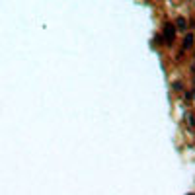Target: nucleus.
<instances>
[{
	"instance_id": "obj_2",
	"label": "nucleus",
	"mask_w": 195,
	"mask_h": 195,
	"mask_svg": "<svg viewBox=\"0 0 195 195\" xmlns=\"http://www.w3.org/2000/svg\"><path fill=\"white\" fill-rule=\"evenodd\" d=\"M193 41H195V35L189 31V33H186V37H183V43H182V53H180V59L183 57V53L191 49V45H193Z\"/></svg>"
},
{
	"instance_id": "obj_3",
	"label": "nucleus",
	"mask_w": 195,
	"mask_h": 195,
	"mask_svg": "<svg viewBox=\"0 0 195 195\" xmlns=\"http://www.w3.org/2000/svg\"><path fill=\"white\" fill-rule=\"evenodd\" d=\"M176 24H178V28H180L182 31H186V29H187V22H186V18H178V20H176Z\"/></svg>"
},
{
	"instance_id": "obj_1",
	"label": "nucleus",
	"mask_w": 195,
	"mask_h": 195,
	"mask_svg": "<svg viewBox=\"0 0 195 195\" xmlns=\"http://www.w3.org/2000/svg\"><path fill=\"white\" fill-rule=\"evenodd\" d=\"M162 35H164V41L168 45H172L174 41H176V28L170 24V22H166L164 24V29H162Z\"/></svg>"
},
{
	"instance_id": "obj_5",
	"label": "nucleus",
	"mask_w": 195,
	"mask_h": 195,
	"mask_svg": "<svg viewBox=\"0 0 195 195\" xmlns=\"http://www.w3.org/2000/svg\"><path fill=\"white\" fill-rule=\"evenodd\" d=\"M193 99H195V90H193Z\"/></svg>"
},
{
	"instance_id": "obj_4",
	"label": "nucleus",
	"mask_w": 195,
	"mask_h": 195,
	"mask_svg": "<svg viewBox=\"0 0 195 195\" xmlns=\"http://www.w3.org/2000/svg\"><path fill=\"white\" fill-rule=\"evenodd\" d=\"M187 121H189V125H191V127H195V119H193V113H191V111H187Z\"/></svg>"
}]
</instances>
